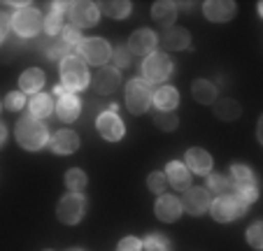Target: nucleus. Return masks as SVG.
<instances>
[{"instance_id":"nucleus-1","label":"nucleus","mask_w":263,"mask_h":251,"mask_svg":"<svg viewBox=\"0 0 263 251\" xmlns=\"http://www.w3.org/2000/svg\"><path fill=\"white\" fill-rule=\"evenodd\" d=\"M14 138L26 151H40L47 142H49V130L40 119L24 114L14 126Z\"/></svg>"},{"instance_id":"nucleus-2","label":"nucleus","mask_w":263,"mask_h":251,"mask_svg":"<svg viewBox=\"0 0 263 251\" xmlns=\"http://www.w3.org/2000/svg\"><path fill=\"white\" fill-rule=\"evenodd\" d=\"M61 84H63L70 93H74V91H84L91 84L89 65H86L77 54H70L61 61Z\"/></svg>"},{"instance_id":"nucleus-3","label":"nucleus","mask_w":263,"mask_h":251,"mask_svg":"<svg viewBox=\"0 0 263 251\" xmlns=\"http://www.w3.org/2000/svg\"><path fill=\"white\" fill-rule=\"evenodd\" d=\"M74 54L86 65L105 68V63H109V59H112V47L103 37H82V42L74 47Z\"/></svg>"},{"instance_id":"nucleus-4","label":"nucleus","mask_w":263,"mask_h":251,"mask_svg":"<svg viewBox=\"0 0 263 251\" xmlns=\"http://www.w3.org/2000/svg\"><path fill=\"white\" fill-rule=\"evenodd\" d=\"M231 179H233V184H235V198H240L245 205L256 202V198H258L256 177H254V172L247 165L235 163V165L231 167Z\"/></svg>"},{"instance_id":"nucleus-5","label":"nucleus","mask_w":263,"mask_h":251,"mask_svg":"<svg viewBox=\"0 0 263 251\" xmlns=\"http://www.w3.org/2000/svg\"><path fill=\"white\" fill-rule=\"evenodd\" d=\"M126 107L135 117L144 114L152 107V86L144 79H130L126 84Z\"/></svg>"},{"instance_id":"nucleus-6","label":"nucleus","mask_w":263,"mask_h":251,"mask_svg":"<svg viewBox=\"0 0 263 251\" xmlns=\"http://www.w3.org/2000/svg\"><path fill=\"white\" fill-rule=\"evenodd\" d=\"M245 209H247V205L235 196H219V198H214L212 205H210V214H212V219L219 223L235 221V219H240L245 214Z\"/></svg>"},{"instance_id":"nucleus-7","label":"nucleus","mask_w":263,"mask_h":251,"mask_svg":"<svg viewBox=\"0 0 263 251\" xmlns=\"http://www.w3.org/2000/svg\"><path fill=\"white\" fill-rule=\"evenodd\" d=\"M173 72V61L168 59V54L154 51L142 61V77L147 84H161L170 77Z\"/></svg>"},{"instance_id":"nucleus-8","label":"nucleus","mask_w":263,"mask_h":251,"mask_svg":"<svg viewBox=\"0 0 263 251\" xmlns=\"http://www.w3.org/2000/svg\"><path fill=\"white\" fill-rule=\"evenodd\" d=\"M40 28H42V16L35 7L24 5L12 14V30L16 35H21V37H33V35L40 33Z\"/></svg>"},{"instance_id":"nucleus-9","label":"nucleus","mask_w":263,"mask_h":251,"mask_svg":"<svg viewBox=\"0 0 263 251\" xmlns=\"http://www.w3.org/2000/svg\"><path fill=\"white\" fill-rule=\"evenodd\" d=\"M56 214H59V221L65 223V226H77V223L84 219L86 214V200L80 193H70V196H63L56 207Z\"/></svg>"},{"instance_id":"nucleus-10","label":"nucleus","mask_w":263,"mask_h":251,"mask_svg":"<svg viewBox=\"0 0 263 251\" xmlns=\"http://www.w3.org/2000/svg\"><path fill=\"white\" fill-rule=\"evenodd\" d=\"M100 19V10L96 3H86V0H82V3H70L68 5V21L72 28L82 30V28H91V26H96Z\"/></svg>"},{"instance_id":"nucleus-11","label":"nucleus","mask_w":263,"mask_h":251,"mask_svg":"<svg viewBox=\"0 0 263 251\" xmlns=\"http://www.w3.org/2000/svg\"><path fill=\"white\" fill-rule=\"evenodd\" d=\"M179 202H182V212H189L191 217H200V214H205L210 209L212 196L203 186H191L184 191V198Z\"/></svg>"},{"instance_id":"nucleus-12","label":"nucleus","mask_w":263,"mask_h":251,"mask_svg":"<svg viewBox=\"0 0 263 251\" xmlns=\"http://www.w3.org/2000/svg\"><path fill=\"white\" fill-rule=\"evenodd\" d=\"M96 128H98L100 138L107 140V142H119L126 133V126L119 119V114H117V107H112V109L100 114L98 121H96Z\"/></svg>"},{"instance_id":"nucleus-13","label":"nucleus","mask_w":263,"mask_h":251,"mask_svg":"<svg viewBox=\"0 0 263 251\" xmlns=\"http://www.w3.org/2000/svg\"><path fill=\"white\" fill-rule=\"evenodd\" d=\"M156 45H159V37H156L154 30L140 28V30H135V33L128 37L126 49L130 51V56H144V59H147L149 54H154Z\"/></svg>"},{"instance_id":"nucleus-14","label":"nucleus","mask_w":263,"mask_h":251,"mask_svg":"<svg viewBox=\"0 0 263 251\" xmlns=\"http://www.w3.org/2000/svg\"><path fill=\"white\" fill-rule=\"evenodd\" d=\"M203 12L214 24H226V21H231L235 16L238 5H235L233 0H208L203 5Z\"/></svg>"},{"instance_id":"nucleus-15","label":"nucleus","mask_w":263,"mask_h":251,"mask_svg":"<svg viewBox=\"0 0 263 251\" xmlns=\"http://www.w3.org/2000/svg\"><path fill=\"white\" fill-rule=\"evenodd\" d=\"M119 84H121V72H119V68L105 65V68H100L98 72H96V79H93L96 93H100V95L115 93V91L119 89Z\"/></svg>"},{"instance_id":"nucleus-16","label":"nucleus","mask_w":263,"mask_h":251,"mask_svg":"<svg viewBox=\"0 0 263 251\" xmlns=\"http://www.w3.org/2000/svg\"><path fill=\"white\" fill-rule=\"evenodd\" d=\"M154 214L159 221L163 223H175L179 217H182V202H179V198L175 196H161L159 200H156L154 205Z\"/></svg>"},{"instance_id":"nucleus-17","label":"nucleus","mask_w":263,"mask_h":251,"mask_svg":"<svg viewBox=\"0 0 263 251\" xmlns=\"http://www.w3.org/2000/svg\"><path fill=\"white\" fill-rule=\"evenodd\" d=\"M165 179H168V184L173 188H177V191H186V188H191V172H189V167L184 165V163L179 161H173L168 163V167H165Z\"/></svg>"},{"instance_id":"nucleus-18","label":"nucleus","mask_w":263,"mask_h":251,"mask_svg":"<svg viewBox=\"0 0 263 251\" xmlns=\"http://www.w3.org/2000/svg\"><path fill=\"white\" fill-rule=\"evenodd\" d=\"M49 147L54 153H61V156H68V153H74L80 149V135L74 130H59L54 138L49 140Z\"/></svg>"},{"instance_id":"nucleus-19","label":"nucleus","mask_w":263,"mask_h":251,"mask_svg":"<svg viewBox=\"0 0 263 251\" xmlns=\"http://www.w3.org/2000/svg\"><path fill=\"white\" fill-rule=\"evenodd\" d=\"M184 165L189 167V172H196V175H208L212 170V156H210L205 149L200 147H191L189 151L184 153Z\"/></svg>"},{"instance_id":"nucleus-20","label":"nucleus","mask_w":263,"mask_h":251,"mask_svg":"<svg viewBox=\"0 0 263 251\" xmlns=\"http://www.w3.org/2000/svg\"><path fill=\"white\" fill-rule=\"evenodd\" d=\"M54 109L61 121L72 123V121H77V117L82 114V103L74 93H65L59 98V103H54Z\"/></svg>"},{"instance_id":"nucleus-21","label":"nucleus","mask_w":263,"mask_h":251,"mask_svg":"<svg viewBox=\"0 0 263 251\" xmlns=\"http://www.w3.org/2000/svg\"><path fill=\"white\" fill-rule=\"evenodd\" d=\"M152 19L154 24H159L161 28H173L175 19H177V3L170 0H159L152 5Z\"/></svg>"},{"instance_id":"nucleus-22","label":"nucleus","mask_w":263,"mask_h":251,"mask_svg":"<svg viewBox=\"0 0 263 251\" xmlns=\"http://www.w3.org/2000/svg\"><path fill=\"white\" fill-rule=\"evenodd\" d=\"M152 105L161 112H175V107L179 105V91L175 86H159L152 95Z\"/></svg>"},{"instance_id":"nucleus-23","label":"nucleus","mask_w":263,"mask_h":251,"mask_svg":"<svg viewBox=\"0 0 263 251\" xmlns=\"http://www.w3.org/2000/svg\"><path fill=\"white\" fill-rule=\"evenodd\" d=\"M161 42H163V47H165V49H170V51H182V49H189L191 35H189V30L173 26V28H165L163 30Z\"/></svg>"},{"instance_id":"nucleus-24","label":"nucleus","mask_w":263,"mask_h":251,"mask_svg":"<svg viewBox=\"0 0 263 251\" xmlns=\"http://www.w3.org/2000/svg\"><path fill=\"white\" fill-rule=\"evenodd\" d=\"M45 86V72L40 68H28L26 72H21L19 77V91L21 93H40V89Z\"/></svg>"},{"instance_id":"nucleus-25","label":"nucleus","mask_w":263,"mask_h":251,"mask_svg":"<svg viewBox=\"0 0 263 251\" xmlns=\"http://www.w3.org/2000/svg\"><path fill=\"white\" fill-rule=\"evenodd\" d=\"M54 112V100L47 93H35L33 98L28 100V114L35 119H47Z\"/></svg>"},{"instance_id":"nucleus-26","label":"nucleus","mask_w":263,"mask_h":251,"mask_svg":"<svg viewBox=\"0 0 263 251\" xmlns=\"http://www.w3.org/2000/svg\"><path fill=\"white\" fill-rule=\"evenodd\" d=\"M191 95L200 105H212L217 100V86L208 79H196L194 86H191Z\"/></svg>"},{"instance_id":"nucleus-27","label":"nucleus","mask_w":263,"mask_h":251,"mask_svg":"<svg viewBox=\"0 0 263 251\" xmlns=\"http://www.w3.org/2000/svg\"><path fill=\"white\" fill-rule=\"evenodd\" d=\"M100 14L109 16V19H126L133 10L128 0H105V3H98Z\"/></svg>"},{"instance_id":"nucleus-28","label":"nucleus","mask_w":263,"mask_h":251,"mask_svg":"<svg viewBox=\"0 0 263 251\" xmlns=\"http://www.w3.org/2000/svg\"><path fill=\"white\" fill-rule=\"evenodd\" d=\"M214 114H217L221 121H235V119L242 114V107L240 103H235L233 98H221V100H214Z\"/></svg>"},{"instance_id":"nucleus-29","label":"nucleus","mask_w":263,"mask_h":251,"mask_svg":"<svg viewBox=\"0 0 263 251\" xmlns=\"http://www.w3.org/2000/svg\"><path fill=\"white\" fill-rule=\"evenodd\" d=\"M208 191L214 196H235V184L231 175H210Z\"/></svg>"},{"instance_id":"nucleus-30","label":"nucleus","mask_w":263,"mask_h":251,"mask_svg":"<svg viewBox=\"0 0 263 251\" xmlns=\"http://www.w3.org/2000/svg\"><path fill=\"white\" fill-rule=\"evenodd\" d=\"M154 126L163 133H170V130H177L179 126V119L175 112H161V109H154V117H152Z\"/></svg>"},{"instance_id":"nucleus-31","label":"nucleus","mask_w":263,"mask_h":251,"mask_svg":"<svg viewBox=\"0 0 263 251\" xmlns=\"http://www.w3.org/2000/svg\"><path fill=\"white\" fill-rule=\"evenodd\" d=\"M65 186L70 193H82L86 188V172L80 167H70L65 172Z\"/></svg>"},{"instance_id":"nucleus-32","label":"nucleus","mask_w":263,"mask_h":251,"mask_svg":"<svg viewBox=\"0 0 263 251\" xmlns=\"http://www.w3.org/2000/svg\"><path fill=\"white\" fill-rule=\"evenodd\" d=\"M142 251H170V240L161 233H149L142 240Z\"/></svg>"},{"instance_id":"nucleus-33","label":"nucleus","mask_w":263,"mask_h":251,"mask_svg":"<svg viewBox=\"0 0 263 251\" xmlns=\"http://www.w3.org/2000/svg\"><path fill=\"white\" fill-rule=\"evenodd\" d=\"M42 28H45L49 35H59L61 30H63V12L51 7V12L45 14V19H42Z\"/></svg>"},{"instance_id":"nucleus-34","label":"nucleus","mask_w":263,"mask_h":251,"mask_svg":"<svg viewBox=\"0 0 263 251\" xmlns=\"http://www.w3.org/2000/svg\"><path fill=\"white\" fill-rule=\"evenodd\" d=\"M147 186L152 193H156V196H163L165 188H168V179H165L163 172H152L147 177Z\"/></svg>"},{"instance_id":"nucleus-35","label":"nucleus","mask_w":263,"mask_h":251,"mask_svg":"<svg viewBox=\"0 0 263 251\" xmlns=\"http://www.w3.org/2000/svg\"><path fill=\"white\" fill-rule=\"evenodd\" d=\"M3 105H5V109H10V112H21V109L26 107V95L21 93V91H12V93L5 95Z\"/></svg>"},{"instance_id":"nucleus-36","label":"nucleus","mask_w":263,"mask_h":251,"mask_svg":"<svg viewBox=\"0 0 263 251\" xmlns=\"http://www.w3.org/2000/svg\"><path fill=\"white\" fill-rule=\"evenodd\" d=\"M61 42H63V45H68V47H77L82 42V33L77 28H72V26H63V30H61Z\"/></svg>"},{"instance_id":"nucleus-37","label":"nucleus","mask_w":263,"mask_h":251,"mask_svg":"<svg viewBox=\"0 0 263 251\" xmlns=\"http://www.w3.org/2000/svg\"><path fill=\"white\" fill-rule=\"evenodd\" d=\"M247 242L254 249H263V223H252L247 230Z\"/></svg>"},{"instance_id":"nucleus-38","label":"nucleus","mask_w":263,"mask_h":251,"mask_svg":"<svg viewBox=\"0 0 263 251\" xmlns=\"http://www.w3.org/2000/svg\"><path fill=\"white\" fill-rule=\"evenodd\" d=\"M112 59H115V65H119V68H128L130 65V51L126 49V47H115Z\"/></svg>"},{"instance_id":"nucleus-39","label":"nucleus","mask_w":263,"mask_h":251,"mask_svg":"<svg viewBox=\"0 0 263 251\" xmlns=\"http://www.w3.org/2000/svg\"><path fill=\"white\" fill-rule=\"evenodd\" d=\"M117 251H142V240L128 235V237H124V240L117 244Z\"/></svg>"},{"instance_id":"nucleus-40","label":"nucleus","mask_w":263,"mask_h":251,"mask_svg":"<svg viewBox=\"0 0 263 251\" xmlns=\"http://www.w3.org/2000/svg\"><path fill=\"white\" fill-rule=\"evenodd\" d=\"M10 28H12V16H7L5 12H0V45L5 42V37H7V33H10Z\"/></svg>"},{"instance_id":"nucleus-41","label":"nucleus","mask_w":263,"mask_h":251,"mask_svg":"<svg viewBox=\"0 0 263 251\" xmlns=\"http://www.w3.org/2000/svg\"><path fill=\"white\" fill-rule=\"evenodd\" d=\"M5 138H7V128H5V123H0V147H3Z\"/></svg>"},{"instance_id":"nucleus-42","label":"nucleus","mask_w":263,"mask_h":251,"mask_svg":"<svg viewBox=\"0 0 263 251\" xmlns=\"http://www.w3.org/2000/svg\"><path fill=\"white\" fill-rule=\"evenodd\" d=\"M70 251H82V249H70Z\"/></svg>"},{"instance_id":"nucleus-43","label":"nucleus","mask_w":263,"mask_h":251,"mask_svg":"<svg viewBox=\"0 0 263 251\" xmlns=\"http://www.w3.org/2000/svg\"><path fill=\"white\" fill-rule=\"evenodd\" d=\"M45 251H51V249H45Z\"/></svg>"}]
</instances>
